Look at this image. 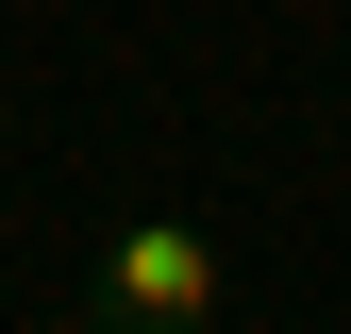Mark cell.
Returning <instances> with one entry per match:
<instances>
[{
    "label": "cell",
    "instance_id": "cell-1",
    "mask_svg": "<svg viewBox=\"0 0 351 334\" xmlns=\"http://www.w3.org/2000/svg\"><path fill=\"white\" fill-rule=\"evenodd\" d=\"M101 318L117 334H217L234 318V268H217V234H184V218H134V234H101Z\"/></svg>",
    "mask_w": 351,
    "mask_h": 334
},
{
    "label": "cell",
    "instance_id": "cell-2",
    "mask_svg": "<svg viewBox=\"0 0 351 334\" xmlns=\"http://www.w3.org/2000/svg\"><path fill=\"white\" fill-rule=\"evenodd\" d=\"M84 334H117V318H84Z\"/></svg>",
    "mask_w": 351,
    "mask_h": 334
}]
</instances>
